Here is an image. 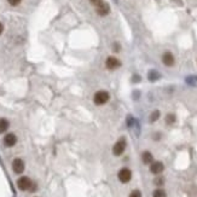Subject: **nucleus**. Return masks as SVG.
Listing matches in <instances>:
<instances>
[{
    "instance_id": "1",
    "label": "nucleus",
    "mask_w": 197,
    "mask_h": 197,
    "mask_svg": "<svg viewBox=\"0 0 197 197\" xmlns=\"http://www.w3.org/2000/svg\"><path fill=\"white\" fill-rule=\"evenodd\" d=\"M110 99V94L106 91H98L94 93V97H93V102L96 105H104L109 102Z\"/></svg>"
},
{
    "instance_id": "2",
    "label": "nucleus",
    "mask_w": 197,
    "mask_h": 197,
    "mask_svg": "<svg viewBox=\"0 0 197 197\" xmlns=\"http://www.w3.org/2000/svg\"><path fill=\"white\" fill-rule=\"evenodd\" d=\"M125 149H126V139L125 138H121V139H119L115 143V145L113 148V154L115 156H121L123 154Z\"/></svg>"
},
{
    "instance_id": "3",
    "label": "nucleus",
    "mask_w": 197,
    "mask_h": 197,
    "mask_svg": "<svg viewBox=\"0 0 197 197\" xmlns=\"http://www.w3.org/2000/svg\"><path fill=\"white\" fill-rule=\"evenodd\" d=\"M105 67L109 70H115V69H117V68L121 67V62L116 57L110 56V57H108L106 61H105Z\"/></svg>"
},
{
    "instance_id": "4",
    "label": "nucleus",
    "mask_w": 197,
    "mask_h": 197,
    "mask_svg": "<svg viewBox=\"0 0 197 197\" xmlns=\"http://www.w3.org/2000/svg\"><path fill=\"white\" fill-rule=\"evenodd\" d=\"M33 185V182L28 178V177H21L18 180H17V186L19 190L22 191H26V190H30Z\"/></svg>"
},
{
    "instance_id": "5",
    "label": "nucleus",
    "mask_w": 197,
    "mask_h": 197,
    "mask_svg": "<svg viewBox=\"0 0 197 197\" xmlns=\"http://www.w3.org/2000/svg\"><path fill=\"white\" fill-rule=\"evenodd\" d=\"M117 177H119V180L121 183L126 184L131 180V178H132V172H131V169H128V168H122L119 170Z\"/></svg>"
},
{
    "instance_id": "6",
    "label": "nucleus",
    "mask_w": 197,
    "mask_h": 197,
    "mask_svg": "<svg viewBox=\"0 0 197 197\" xmlns=\"http://www.w3.org/2000/svg\"><path fill=\"white\" fill-rule=\"evenodd\" d=\"M12 169L16 174H21L23 173L24 170V162L22 161L21 159H15L13 162H12Z\"/></svg>"
},
{
    "instance_id": "7",
    "label": "nucleus",
    "mask_w": 197,
    "mask_h": 197,
    "mask_svg": "<svg viewBox=\"0 0 197 197\" xmlns=\"http://www.w3.org/2000/svg\"><path fill=\"white\" fill-rule=\"evenodd\" d=\"M163 169H165V166L160 161H155V162L150 163V172L152 174H161L163 172Z\"/></svg>"
},
{
    "instance_id": "8",
    "label": "nucleus",
    "mask_w": 197,
    "mask_h": 197,
    "mask_svg": "<svg viewBox=\"0 0 197 197\" xmlns=\"http://www.w3.org/2000/svg\"><path fill=\"white\" fill-rule=\"evenodd\" d=\"M96 10H97V13L99 16H106L109 12H110V6H109L108 3H102L99 4L98 6H96Z\"/></svg>"
},
{
    "instance_id": "9",
    "label": "nucleus",
    "mask_w": 197,
    "mask_h": 197,
    "mask_svg": "<svg viewBox=\"0 0 197 197\" xmlns=\"http://www.w3.org/2000/svg\"><path fill=\"white\" fill-rule=\"evenodd\" d=\"M162 62L165 65H167V67H172V65H174V56L172 55V52H165L162 55Z\"/></svg>"
},
{
    "instance_id": "10",
    "label": "nucleus",
    "mask_w": 197,
    "mask_h": 197,
    "mask_svg": "<svg viewBox=\"0 0 197 197\" xmlns=\"http://www.w3.org/2000/svg\"><path fill=\"white\" fill-rule=\"evenodd\" d=\"M16 143H17V137H16L13 133H9V134H6V136L4 137V144H5L6 146L11 148V146H13Z\"/></svg>"
},
{
    "instance_id": "11",
    "label": "nucleus",
    "mask_w": 197,
    "mask_h": 197,
    "mask_svg": "<svg viewBox=\"0 0 197 197\" xmlns=\"http://www.w3.org/2000/svg\"><path fill=\"white\" fill-rule=\"evenodd\" d=\"M142 160H143V162H144L145 165H150V163L154 162V157H152V154H151V152H149V151H144V152H143Z\"/></svg>"
},
{
    "instance_id": "12",
    "label": "nucleus",
    "mask_w": 197,
    "mask_h": 197,
    "mask_svg": "<svg viewBox=\"0 0 197 197\" xmlns=\"http://www.w3.org/2000/svg\"><path fill=\"white\" fill-rule=\"evenodd\" d=\"M9 126H10V123H9V121L6 119H0V133L6 132Z\"/></svg>"
},
{
    "instance_id": "13",
    "label": "nucleus",
    "mask_w": 197,
    "mask_h": 197,
    "mask_svg": "<svg viewBox=\"0 0 197 197\" xmlns=\"http://www.w3.org/2000/svg\"><path fill=\"white\" fill-rule=\"evenodd\" d=\"M152 197H167V193L165 190L162 189H157L154 191V193H152Z\"/></svg>"
},
{
    "instance_id": "14",
    "label": "nucleus",
    "mask_w": 197,
    "mask_h": 197,
    "mask_svg": "<svg viewBox=\"0 0 197 197\" xmlns=\"http://www.w3.org/2000/svg\"><path fill=\"white\" fill-rule=\"evenodd\" d=\"M159 117H160V111L159 110L152 111L151 115H150V122H155L156 120H159Z\"/></svg>"
},
{
    "instance_id": "15",
    "label": "nucleus",
    "mask_w": 197,
    "mask_h": 197,
    "mask_svg": "<svg viewBox=\"0 0 197 197\" xmlns=\"http://www.w3.org/2000/svg\"><path fill=\"white\" fill-rule=\"evenodd\" d=\"M166 122H167L168 125H172V123L176 122V116H174V114H168V115L166 116Z\"/></svg>"
},
{
    "instance_id": "16",
    "label": "nucleus",
    "mask_w": 197,
    "mask_h": 197,
    "mask_svg": "<svg viewBox=\"0 0 197 197\" xmlns=\"http://www.w3.org/2000/svg\"><path fill=\"white\" fill-rule=\"evenodd\" d=\"M154 183H155V185L161 186V185H163V184H165V179H163V178H161V177H159V178H156V179L154 180Z\"/></svg>"
},
{
    "instance_id": "17",
    "label": "nucleus",
    "mask_w": 197,
    "mask_h": 197,
    "mask_svg": "<svg viewBox=\"0 0 197 197\" xmlns=\"http://www.w3.org/2000/svg\"><path fill=\"white\" fill-rule=\"evenodd\" d=\"M129 197H142V192L139 190H134L129 193Z\"/></svg>"
},
{
    "instance_id": "18",
    "label": "nucleus",
    "mask_w": 197,
    "mask_h": 197,
    "mask_svg": "<svg viewBox=\"0 0 197 197\" xmlns=\"http://www.w3.org/2000/svg\"><path fill=\"white\" fill-rule=\"evenodd\" d=\"M21 1H22V0H7V3H9L11 6H17V5L21 4Z\"/></svg>"
},
{
    "instance_id": "19",
    "label": "nucleus",
    "mask_w": 197,
    "mask_h": 197,
    "mask_svg": "<svg viewBox=\"0 0 197 197\" xmlns=\"http://www.w3.org/2000/svg\"><path fill=\"white\" fill-rule=\"evenodd\" d=\"M90 3H91L92 5H94V6H98L99 4L103 3V0H90Z\"/></svg>"
},
{
    "instance_id": "20",
    "label": "nucleus",
    "mask_w": 197,
    "mask_h": 197,
    "mask_svg": "<svg viewBox=\"0 0 197 197\" xmlns=\"http://www.w3.org/2000/svg\"><path fill=\"white\" fill-rule=\"evenodd\" d=\"M113 47H114V51H115V52H119V51H120V45H119L117 42H115V44H114Z\"/></svg>"
},
{
    "instance_id": "21",
    "label": "nucleus",
    "mask_w": 197,
    "mask_h": 197,
    "mask_svg": "<svg viewBox=\"0 0 197 197\" xmlns=\"http://www.w3.org/2000/svg\"><path fill=\"white\" fill-rule=\"evenodd\" d=\"M3 32H4V26H3V23H0V35L3 34Z\"/></svg>"
}]
</instances>
